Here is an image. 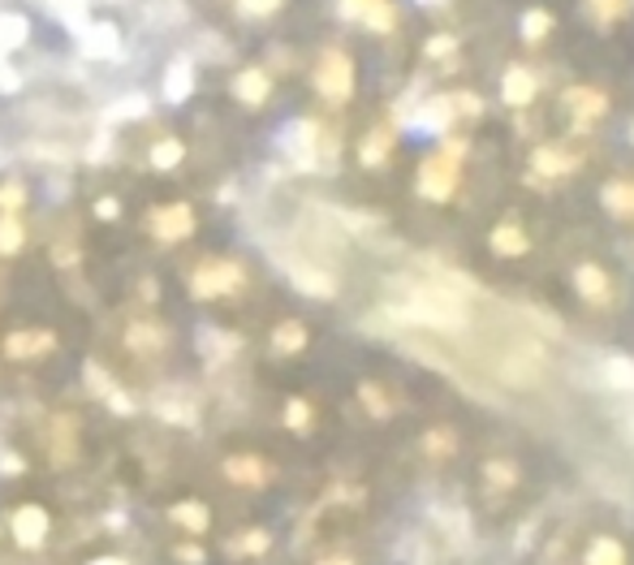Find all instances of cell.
<instances>
[{"instance_id": "6", "label": "cell", "mask_w": 634, "mask_h": 565, "mask_svg": "<svg viewBox=\"0 0 634 565\" xmlns=\"http://www.w3.org/2000/svg\"><path fill=\"white\" fill-rule=\"evenodd\" d=\"M142 246H151L155 255H186L195 251L199 233H204V208L191 195H164L142 204L135 216Z\"/></svg>"}, {"instance_id": "28", "label": "cell", "mask_w": 634, "mask_h": 565, "mask_svg": "<svg viewBox=\"0 0 634 565\" xmlns=\"http://www.w3.org/2000/svg\"><path fill=\"white\" fill-rule=\"evenodd\" d=\"M600 204H604V212L618 216V220H634V182H626V177L609 182L600 191Z\"/></svg>"}, {"instance_id": "31", "label": "cell", "mask_w": 634, "mask_h": 565, "mask_svg": "<svg viewBox=\"0 0 634 565\" xmlns=\"http://www.w3.org/2000/svg\"><path fill=\"white\" fill-rule=\"evenodd\" d=\"M484 484L496 488V493H514V484H518V466H514V462H505V458L484 462Z\"/></svg>"}, {"instance_id": "21", "label": "cell", "mask_w": 634, "mask_h": 565, "mask_svg": "<svg viewBox=\"0 0 634 565\" xmlns=\"http://www.w3.org/2000/svg\"><path fill=\"white\" fill-rule=\"evenodd\" d=\"M565 108H569L574 126H591V122H600V117H604L609 100H604L596 87H569V91H565Z\"/></svg>"}, {"instance_id": "27", "label": "cell", "mask_w": 634, "mask_h": 565, "mask_svg": "<svg viewBox=\"0 0 634 565\" xmlns=\"http://www.w3.org/2000/svg\"><path fill=\"white\" fill-rule=\"evenodd\" d=\"M358 406H362L376 424L393 419V397H389V389H384L380 380H362V384H358Z\"/></svg>"}, {"instance_id": "4", "label": "cell", "mask_w": 634, "mask_h": 565, "mask_svg": "<svg viewBox=\"0 0 634 565\" xmlns=\"http://www.w3.org/2000/svg\"><path fill=\"white\" fill-rule=\"evenodd\" d=\"M66 535V509L44 484L26 480L0 500V549L13 562H44Z\"/></svg>"}, {"instance_id": "7", "label": "cell", "mask_w": 634, "mask_h": 565, "mask_svg": "<svg viewBox=\"0 0 634 565\" xmlns=\"http://www.w3.org/2000/svg\"><path fill=\"white\" fill-rule=\"evenodd\" d=\"M155 522L164 535H191V540H216L220 509L204 488H169L155 500Z\"/></svg>"}, {"instance_id": "35", "label": "cell", "mask_w": 634, "mask_h": 565, "mask_svg": "<svg viewBox=\"0 0 634 565\" xmlns=\"http://www.w3.org/2000/svg\"><path fill=\"white\" fill-rule=\"evenodd\" d=\"M549 31H553V13H549V9H527V13H522V39H527V44L549 39Z\"/></svg>"}, {"instance_id": "3", "label": "cell", "mask_w": 634, "mask_h": 565, "mask_svg": "<svg viewBox=\"0 0 634 565\" xmlns=\"http://www.w3.org/2000/svg\"><path fill=\"white\" fill-rule=\"evenodd\" d=\"M177 260L182 264L173 273V289L191 311H208L216 320H229L260 289L255 264L238 251H186Z\"/></svg>"}, {"instance_id": "39", "label": "cell", "mask_w": 634, "mask_h": 565, "mask_svg": "<svg viewBox=\"0 0 634 565\" xmlns=\"http://www.w3.org/2000/svg\"><path fill=\"white\" fill-rule=\"evenodd\" d=\"M311 565H358V557H354L350 549H342V544H328V549H320L311 557Z\"/></svg>"}, {"instance_id": "16", "label": "cell", "mask_w": 634, "mask_h": 565, "mask_svg": "<svg viewBox=\"0 0 634 565\" xmlns=\"http://www.w3.org/2000/svg\"><path fill=\"white\" fill-rule=\"evenodd\" d=\"M155 565H216L211 540H191V535H164L155 540Z\"/></svg>"}, {"instance_id": "14", "label": "cell", "mask_w": 634, "mask_h": 565, "mask_svg": "<svg viewBox=\"0 0 634 565\" xmlns=\"http://www.w3.org/2000/svg\"><path fill=\"white\" fill-rule=\"evenodd\" d=\"M277 427L293 440H311L320 431V402L311 393H285L277 406Z\"/></svg>"}, {"instance_id": "25", "label": "cell", "mask_w": 634, "mask_h": 565, "mask_svg": "<svg viewBox=\"0 0 634 565\" xmlns=\"http://www.w3.org/2000/svg\"><path fill=\"white\" fill-rule=\"evenodd\" d=\"M574 289L587 298V302H609V293H613V281H609V273L600 268V264H578L574 268Z\"/></svg>"}, {"instance_id": "19", "label": "cell", "mask_w": 634, "mask_h": 565, "mask_svg": "<svg viewBox=\"0 0 634 565\" xmlns=\"http://www.w3.org/2000/svg\"><path fill=\"white\" fill-rule=\"evenodd\" d=\"M233 100L242 108H264L273 100V73L264 66H246V70L233 73Z\"/></svg>"}, {"instance_id": "18", "label": "cell", "mask_w": 634, "mask_h": 565, "mask_svg": "<svg viewBox=\"0 0 634 565\" xmlns=\"http://www.w3.org/2000/svg\"><path fill=\"white\" fill-rule=\"evenodd\" d=\"M31 242H35V229L26 212H0V264L22 260L31 251Z\"/></svg>"}, {"instance_id": "1", "label": "cell", "mask_w": 634, "mask_h": 565, "mask_svg": "<svg viewBox=\"0 0 634 565\" xmlns=\"http://www.w3.org/2000/svg\"><path fill=\"white\" fill-rule=\"evenodd\" d=\"M182 354L186 333L164 298H135L117 307L100 328V362L135 389L164 380L182 362Z\"/></svg>"}, {"instance_id": "37", "label": "cell", "mask_w": 634, "mask_h": 565, "mask_svg": "<svg viewBox=\"0 0 634 565\" xmlns=\"http://www.w3.org/2000/svg\"><path fill=\"white\" fill-rule=\"evenodd\" d=\"M285 0H233V9L242 13V18H251V22H264V18H273V13H281Z\"/></svg>"}, {"instance_id": "29", "label": "cell", "mask_w": 634, "mask_h": 565, "mask_svg": "<svg viewBox=\"0 0 634 565\" xmlns=\"http://www.w3.org/2000/svg\"><path fill=\"white\" fill-rule=\"evenodd\" d=\"M583 565H626V544L618 535H596L583 553Z\"/></svg>"}, {"instance_id": "38", "label": "cell", "mask_w": 634, "mask_h": 565, "mask_svg": "<svg viewBox=\"0 0 634 565\" xmlns=\"http://www.w3.org/2000/svg\"><path fill=\"white\" fill-rule=\"evenodd\" d=\"M453 100V113L458 117H484V100L475 95V91H458V95H449Z\"/></svg>"}, {"instance_id": "26", "label": "cell", "mask_w": 634, "mask_h": 565, "mask_svg": "<svg viewBox=\"0 0 634 565\" xmlns=\"http://www.w3.org/2000/svg\"><path fill=\"white\" fill-rule=\"evenodd\" d=\"M531 164H535V173H544V177H565V173L578 169V155L565 151V147H535Z\"/></svg>"}, {"instance_id": "15", "label": "cell", "mask_w": 634, "mask_h": 565, "mask_svg": "<svg viewBox=\"0 0 634 565\" xmlns=\"http://www.w3.org/2000/svg\"><path fill=\"white\" fill-rule=\"evenodd\" d=\"M186 155H191V147H186L182 135H173V130L151 135L147 147H142V164H147V173H155V177H173V173L186 164Z\"/></svg>"}, {"instance_id": "11", "label": "cell", "mask_w": 634, "mask_h": 565, "mask_svg": "<svg viewBox=\"0 0 634 565\" xmlns=\"http://www.w3.org/2000/svg\"><path fill=\"white\" fill-rule=\"evenodd\" d=\"M462 142L458 139H445V147L436 151V155H427L419 164V195L423 199H431V204H445V199H453V191H458V164H462Z\"/></svg>"}, {"instance_id": "22", "label": "cell", "mask_w": 634, "mask_h": 565, "mask_svg": "<svg viewBox=\"0 0 634 565\" xmlns=\"http://www.w3.org/2000/svg\"><path fill=\"white\" fill-rule=\"evenodd\" d=\"M535 91H540V82H535V73L527 70V66H509V70L500 73V100L505 104L527 108L535 100Z\"/></svg>"}, {"instance_id": "12", "label": "cell", "mask_w": 634, "mask_h": 565, "mask_svg": "<svg viewBox=\"0 0 634 565\" xmlns=\"http://www.w3.org/2000/svg\"><path fill=\"white\" fill-rule=\"evenodd\" d=\"M311 342H315V333H311V324L302 315H277L268 324V333H264V354L273 362H293V358H302L311 350Z\"/></svg>"}, {"instance_id": "13", "label": "cell", "mask_w": 634, "mask_h": 565, "mask_svg": "<svg viewBox=\"0 0 634 565\" xmlns=\"http://www.w3.org/2000/svg\"><path fill=\"white\" fill-rule=\"evenodd\" d=\"M315 91L328 100V104H346L354 95V61L350 53L342 48H324L320 61H315V73H311Z\"/></svg>"}, {"instance_id": "32", "label": "cell", "mask_w": 634, "mask_h": 565, "mask_svg": "<svg viewBox=\"0 0 634 565\" xmlns=\"http://www.w3.org/2000/svg\"><path fill=\"white\" fill-rule=\"evenodd\" d=\"M423 453H427V458H436V462H445V458H453V453H458V436H453L449 427H431V431L423 436Z\"/></svg>"}, {"instance_id": "10", "label": "cell", "mask_w": 634, "mask_h": 565, "mask_svg": "<svg viewBox=\"0 0 634 565\" xmlns=\"http://www.w3.org/2000/svg\"><path fill=\"white\" fill-rule=\"evenodd\" d=\"M277 549V531L264 522H238V527H220L211 540L216 562L224 565H264Z\"/></svg>"}, {"instance_id": "17", "label": "cell", "mask_w": 634, "mask_h": 565, "mask_svg": "<svg viewBox=\"0 0 634 565\" xmlns=\"http://www.w3.org/2000/svg\"><path fill=\"white\" fill-rule=\"evenodd\" d=\"M337 9H342V18L362 22L376 35H389L397 26V4L393 0H337Z\"/></svg>"}, {"instance_id": "2", "label": "cell", "mask_w": 634, "mask_h": 565, "mask_svg": "<svg viewBox=\"0 0 634 565\" xmlns=\"http://www.w3.org/2000/svg\"><path fill=\"white\" fill-rule=\"evenodd\" d=\"M9 445L26 458L31 480H66L95 458V419L78 402H57Z\"/></svg>"}, {"instance_id": "40", "label": "cell", "mask_w": 634, "mask_h": 565, "mask_svg": "<svg viewBox=\"0 0 634 565\" xmlns=\"http://www.w3.org/2000/svg\"><path fill=\"white\" fill-rule=\"evenodd\" d=\"M453 53V39L449 35H436V39H427V57L436 61V57H449Z\"/></svg>"}, {"instance_id": "36", "label": "cell", "mask_w": 634, "mask_h": 565, "mask_svg": "<svg viewBox=\"0 0 634 565\" xmlns=\"http://www.w3.org/2000/svg\"><path fill=\"white\" fill-rule=\"evenodd\" d=\"M26 186L18 182V177H9V182H0V212H26Z\"/></svg>"}, {"instance_id": "5", "label": "cell", "mask_w": 634, "mask_h": 565, "mask_svg": "<svg viewBox=\"0 0 634 565\" xmlns=\"http://www.w3.org/2000/svg\"><path fill=\"white\" fill-rule=\"evenodd\" d=\"M73 333L66 328V320L57 315H4L0 320V367L9 371H44L57 367L61 358H70Z\"/></svg>"}, {"instance_id": "20", "label": "cell", "mask_w": 634, "mask_h": 565, "mask_svg": "<svg viewBox=\"0 0 634 565\" xmlns=\"http://www.w3.org/2000/svg\"><path fill=\"white\" fill-rule=\"evenodd\" d=\"M87 220H91L95 229H117V224L130 220V204H126V195H117V191H100V195H91V204H87Z\"/></svg>"}, {"instance_id": "30", "label": "cell", "mask_w": 634, "mask_h": 565, "mask_svg": "<svg viewBox=\"0 0 634 565\" xmlns=\"http://www.w3.org/2000/svg\"><path fill=\"white\" fill-rule=\"evenodd\" d=\"M453 117H458V113H453V100H449V95H436V100H427L419 108V126L423 130H436V135H445V130L453 126Z\"/></svg>"}, {"instance_id": "24", "label": "cell", "mask_w": 634, "mask_h": 565, "mask_svg": "<svg viewBox=\"0 0 634 565\" xmlns=\"http://www.w3.org/2000/svg\"><path fill=\"white\" fill-rule=\"evenodd\" d=\"M393 142H397L393 126H376L371 135H362V142H358V164L362 169H380L393 155Z\"/></svg>"}, {"instance_id": "33", "label": "cell", "mask_w": 634, "mask_h": 565, "mask_svg": "<svg viewBox=\"0 0 634 565\" xmlns=\"http://www.w3.org/2000/svg\"><path fill=\"white\" fill-rule=\"evenodd\" d=\"M583 9H587V18H591L596 26H609V22H622V18H626L631 0H583Z\"/></svg>"}, {"instance_id": "23", "label": "cell", "mask_w": 634, "mask_h": 565, "mask_svg": "<svg viewBox=\"0 0 634 565\" xmlns=\"http://www.w3.org/2000/svg\"><path fill=\"white\" fill-rule=\"evenodd\" d=\"M488 246H493V255H500V260H522V255L531 251V238H527L522 224L500 220V224L493 229V238H488Z\"/></svg>"}, {"instance_id": "9", "label": "cell", "mask_w": 634, "mask_h": 565, "mask_svg": "<svg viewBox=\"0 0 634 565\" xmlns=\"http://www.w3.org/2000/svg\"><path fill=\"white\" fill-rule=\"evenodd\" d=\"M397 315L427 324V328H445V333H458L466 324V307L458 293L440 289V285H406L402 302H397Z\"/></svg>"}, {"instance_id": "8", "label": "cell", "mask_w": 634, "mask_h": 565, "mask_svg": "<svg viewBox=\"0 0 634 565\" xmlns=\"http://www.w3.org/2000/svg\"><path fill=\"white\" fill-rule=\"evenodd\" d=\"M216 480L229 488V493L242 496H264L281 484V462L264 449H251V445H229L216 453Z\"/></svg>"}, {"instance_id": "34", "label": "cell", "mask_w": 634, "mask_h": 565, "mask_svg": "<svg viewBox=\"0 0 634 565\" xmlns=\"http://www.w3.org/2000/svg\"><path fill=\"white\" fill-rule=\"evenodd\" d=\"M73 565H142V562L135 557V553H126V549H108V544H100V549H87Z\"/></svg>"}]
</instances>
